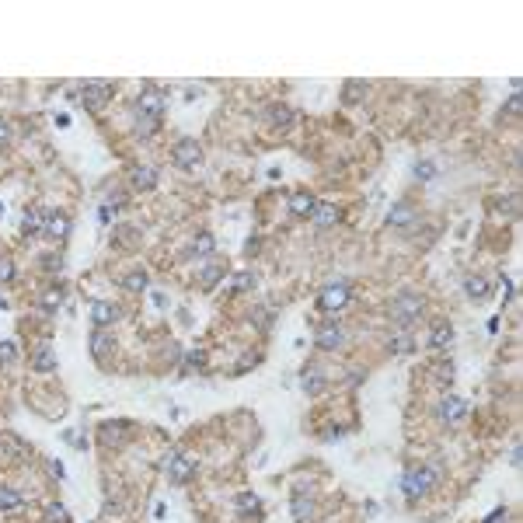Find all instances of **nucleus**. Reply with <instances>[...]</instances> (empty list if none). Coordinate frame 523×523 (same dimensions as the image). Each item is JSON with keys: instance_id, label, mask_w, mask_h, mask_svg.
I'll return each instance as SVG.
<instances>
[{"instance_id": "nucleus-24", "label": "nucleus", "mask_w": 523, "mask_h": 523, "mask_svg": "<svg viewBox=\"0 0 523 523\" xmlns=\"http://www.w3.org/2000/svg\"><path fill=\"white\" fill-rule=\"evenodd\" d=\"M32 370L35 374H56V356H52V349H39L35 356H32Z\"/></svg>"}, {"instance_id": "nucleus-43", "label": "nucleus", "mask_w": 523, "mask_h": 523, "mask_svg": "<svg viewBox=\"0 0 523 523\" xmlns=\"http://www.w3.org/2000/svg\"><path fill=\"white\" fill-rule=\"evenodd\" d=\"M189 366H206V352H189Z\"/></svg>"}, {"instance_id": "nucleus-46", "label": "nucleus", "mask_w": 523, "mask_h": 523, "mask_svg": "<svg viewBox=\"0 0 523 523\" xmlns=\"http://www.w3.org/2000/svg\"><path fill=\"white\" fill-rule=\"evenodd\" d=\"M49 467H52V475H56V478H67V471H63V464H60V460H52Z\"/></svg>"}, {"instance_id": "nucleus-1", "label": "nucleus", "mask_w": 523, "mask_h": 523, "mask_svg": "<svg viewBox=\"0 0 523 523\" xmlns=\"http://www.w3.org/2000/svg\"><path fill=\"white\" fill-rule=\"evenodd\" d=\"M164 94L157 87H147L140 98H136V133H153L157 126H161V116H164Z\"/></svg>"}, {"instance_id": "nucleus-22", "label": "nucleus", "mask_w": 523, "mask_h": 523, "mask_svg": "<svg viewBox=\"0 0 523 523\" xmlns=\"http://www.w3.org/2000/svg\"><path fill=\"white\" fill-rule=\"evenodd\" d=\"M129 293H143L147 286H150V276H147V269H129V273H122V279H119Z\"/></svg>"}, {"instance_id": "nucleus-27", "label": "nucleus", "mask_w": 523, "mask_h": 523, "mask_svg": "<svg viewBox=\"0 0 523 523\" xmlns=\"http://www.w3.org/2000/svg\"><path fill=\"white\" fill-rule=\"evenodd\" d=\"M269 122L276 129H290L293 126V109H290V105H273V109H269Z\"/></svg>"}, {"instance_id": "nucleus-25", "label": "nucleus", "mask_w": 523, "mask_h": 523, "mask_svg": "<svg viewBox=\"0 0 523 523\" xmlns=\"http://www.w3.org/2000/svg\"><path fill=\"white\" fill-rule=\"evenodd\" d=\"M464 293H467L471 300H485V297H489V279L478 276V273L467 276V279H464Z\"/></svg>"}, {"instance_id": "nucleus-6", "label": "nucleus", "mask_w": 523, "mask_h": 523, "mask_svg": "<svg viewBox=\"0 0 523 523\" xmlns=\"http://www.w3.org/2000/svg\"><path fill=\"white\" fill-rule=\"evenodd\" d=\"M81 101H84V109H91V112H101L105 105L112 101V84H98V81L84 84V87H81Z\"/></svg>"}, {"instance_id": "nucleus-30", "label": "nucleus", "mask_w": 523, "mask_h": 523, "mask_svg": "<svg viewBox=\"0 0 523 523\" xmlns=\"http://www.w3.org/2000/svg\"><path fill=\"white\" fill-rule=\"evenodd\" d=\"M258 283V276L251 273V269H244V273H234V283H231V293H244V290H251Z\"/></svg>"}, {"instance_id": "nucleus-42", "label": "nucleus", "mask_w": 523, "mask_h": 523, "mask_svg": "<svg viewBox=\"0 0 523 523\" xmlns=\"http://www.w3.org/2000/svg\"><path fill=\"white\" fill-rule=\"evenodd\" d=\"M8 143H11V122L0 119V147H8Z\"/></svg>"}, {"instance_id": "nucleus-35", "label": "nucleus", "mask_w": 523, "mask_h": 523, "mask_svg": "<svg viewBox=\"0 0 523 523\" xmlns=\"http://www.w3.org/2000/svg\"><path fill=\"white\" fill-rule=\"evenodd\" d=\"M11 279H14V262L8 255H0V286L11 283Z\"/></svg>"}, {"instance_id": "nucleus-21", "label": "nucleus", "mask_w": 523, "mask_h": 523, "mask_svg": "<svg viewBox=\"0 0 523 523\" xmlns=\"http://www.w3.org/2000/svg\"><path fill=\"white\" fill-rule=\"evenodd\" d=\"M217 251V237L209 234V231H199L195 234V241H192V248H189V255H195V258H209Z\"/></svg>"}, {"instance_id": "nucleus-3", "label": "nucleus", "mask_w": 523, "mask_h": 523, "mask_svg": "<svg viewBox=\"0 0 523 523\" xmlns=\"http://www.w3.org/2000/svg\"><path fill=\"white\" fill-rule=\"evenodd\" d=\"M418 314H423V297H418L415 290H401L394 300H391V321L398 325V332H408Z\"/></svg>"}, {"instance_id": "nucleus-14", "label": "nucleus", "mask_w": 523, "mask_h": 523, "mask_svg": "<svg viewBox=\"0 0 523 523\" xmlns=\"http://www.w3.org/2000/svg\"><path fill=\"white\" fill-rule=\"evenodd\" d=\"M314 206H318V199H314L307 189L290 192V213H293V217H310V213H314Z\"/></svg>"}, {"instance_id": "nucleus-13", "label": "nucleus", "mask_w": 523, "mask_h": 523, "mask_svg": "<svg viewBox=\"0 0 523 523\" xmlns=\"http://www.w3.org/2000/svg\"><path fill=\"white\" fill-rule=\"evenodd\" d=\"M300 387H303V394H310V398H314V394H321V391L328 387V377L310 363V366H303V374H300Z\"/></svg>"}, {"instance_id": "nucleus-34", "label": "nucleus", "mask_w": 523, "mask_h": 523, "mask_svg": "<svg viewBox=\"0 0 523 523\" xmlns=\"http://www.w3.org/2000/svg\"><path fill=\"white\" fill-rule=\"evenodd\" d=\"M412 175H415V178H418V182H429V178H433V175H436V164H433V161H418V164H415V171H412Z\"/></svg>"}, {"instance_id": "nucleus-28", "label": "nucleus", "mask_w": 523, "mask_h": 523, "mask_svg": "<svg viewBox=\"0 0 523 523\" xmlns=\"http://www.w3.org/2000/svg\"><path fill=\"white\" fill-rule=\"evenodd\" d=\"M112 241H116L119 248H133V244L140 241V231H136V227H126V224H122V227H116V231H112Z\"/></svg>"}, {"instance_id": "nucleus-37", "label": "nucleus", "mask_w": 523, "mask_h": 523, "mask_svg": "<svg viewBox=\"0 0 523 523\" xmlns=\"http://www.w3.org/2000/svg\"><path fill=\"white\" fill-rule=\"evenodd\" d=\"M14 356H18L14 342H0V363H14Z\"/></svg>"}, {"instance_id": "nucleus-2", "label": "nucleus", "mask_w": 523, "mask_h": 523, "mask_svg": "<svg viewBox=\"0 0 523 523\" xmlns=\"http://www.w3.org/2000/svg\"><path fill=\"white\" fill-rule=\"evenodd\" d=\"M436 467L433 464H418V467H405V475H401V492L408 495V499H423V495H429L433 492V485H436Z\"/></svg>"}, {"instance_id": "nucleus-39", "label": "nucleus", "mask_w": 523, "mask_h": 523, "mask_svg": "<svg viewBox=\"0 0 523 523\" xmlns=\"http://www.w3.org/2000/svg\"><path fill=\"white\" fill-rule=\"evenodd\" d=\"M520 109H523V101H520V94L513 91V94H509V101H506V112H509V116H520Z\"/></svg>"}, {"instance_id": "nucleus-40", "label": "nucleus", "mask_w": 523, "mask_h": 523, "mask_svg": "<svg viewBox=\"0 0 523 523\" xmlns=\"http://www.w3.org/2000/svg\"><path fill=\"white\" fill-rule=\"evenodd\" d=\"M56 307H60V290H56V293H45V297H42V310H56Z\"/></svg>"}, {"instance_id": "nucleus-18", "label": "nucleus", "mask_w": 523, "mask_h": 523, "mask_svg": "<svg viewBox=\"0 0 523 523\" xmlns=\"http://www.w3.org/2000/svg\"><path fill=\"white\" fill-rule=\"evenodd\" d=\"M339 206H332V202H318L314 206V213H310V220H314V227H335L339 224Z\"/></svg>"}, {"instance_id": "nucleus-11", "label": "nucleus", "mask_w": 523, "mask_h": 523, "mask_svg": "<svg viewBox=\"0 0 523 523\" xmlns=\"http://www.w3.org/2000/svg\"><path fill=\"white\" fill-rule=\"evenodd\" d=\"M440 418H443L447 426L464 423V418H467V401H464V398H457V394H447V398H443V405H440Z\"/></svg>"}, {"instance_id": "nucleus-23", "label": "nucleus", "mask_w": 523, "mask_h": 523, "mask_svg": "<svg viewBox=\"0 0 523 523\" xmlns=\"http://www.w3.org/2000/svg\"><path fill=\"white\" fill-rule=\"evenodd\" d=\"M290 506H293V520H297V523H310V520H314V502H310V495L297 492Z\"/></svg>"}, {"instance_id": "nucleus-7", "label": "nucleus", "mask_w": 523, "mask_h": 523, "mask_svg": "<svg viewBox=\"0 0 523 523\" xmlns=\"http://www.w3.org/2000/svg\"><path fill=\"white\" fill-rule=\"evenodd\" d=\"M345 303H349V283H345V279L325 286L321 297H318V307H321V310H342Z\"/></svg>"}, {"instance_id": "nucleus-10", "label": "nucleus", "mask_w": 523, "mask_h": 523, "mask_svg": "<svg viewBox=\"0 0 523 523\" xmlns=\"http://www.w3.org/2000/svg\"><path fill=\"white\" fill-rule=\"evenodd\" d=\"M116 321H119V307L112 300H94L91 303V325L94 328H109Z\"/></svg>"}, {"instance_id": "nucleus-41", "label": "nucleus", "mask_w": 523, "mask_h": 523, "mask_svg": "<svg viewBox=\"0 0 523 523\" xmlns=\"http://www.w3.org/2000/svg\"><path fill=\"white\" fill-rule=\"evenodd\" d=\"M408 349H412V339H408V335H401V339L391 342V352H408Z\"/></svg>"}, {"instance_id": "nucleus-19", "label": "nucleus", "mask_w": 523, "mask_h": 523, "mask_svg": "<svg viewBox=\"0 0 523 523\" xmlns=\"http://www.w3.org/2000/svg\"><path fill=\"white\" fill-rule=\"evenodd\" d=\"M453 339H457L453 325H433V332H429V349L443 352V349H450V345H453Z\"/></svg>"}, {"instance_id": "nucleus-20", "label": "nucleus", "mask_w": 523, "mask_h": 523, "mask_svg": "<svg viewBox=\"0 0 523 523\" xmlns=\"http://www.w3.org/2000/svg\"><path fill=\"white\" fill-rule=\"evenodd\" d=\"M224 276H227V262H209V266L199 273V283H202V290H213Z\"/></svg>"}, {"instance_id": "nucleus-33", "label": "nucleus", "mask_w": 523, "mask_h": 523, "mask_svg": "<svg viewBox=\"0 0 523 523\" xmlns=\"http://www.w3.org/2000/svg\"><path fill=\"white\" fill-rule=\"evenodd\" d=\"M359 94H366V84H359V81H349V84H345V91H342V101H345V105H352Z\"/></svg>"}, {"instance_id": "nucleus-29", "label": "nucleus", "mask_w": 523, "mask_h": 523, "mask_svg": "<svg viewBox=\"0 0 523 523\" xmlns=\"http://www.w3.org/2000/svg\"><path fill=\"white\" fill-rule=\"evenodd\" d=\"M42 209H25V220H21V234H39L42 231Z\"/></svg>"}, {"instance_id": "nucleus-47", "label": "nucleus", "mask_w": 523, "mask_h": 523, "mask_svg": "<svg viewBox=\"0 0 523 523\" xmlns=\"http://www.w3.org/2000/svg\"><path fill=\"white\" fill-rule=\"evenodd\" d=\"M0 310H8V300H4V293H0Z\"/></svg>"}, {"instance_id": "nucleus-16", "label": "nucleus", "mask_w": 523, "mask_h": 523, "mask_svg": "<svg viewBox=\"0 0 523 523\" xmlns=\"http://www.w3.org/2000/svg\"><path fill=\"white\" fill-rule=\"evenodd\" d=\"M42 231H45L49 237L63 241V237L70 234V220H67V213H45V217H42Z\"/></svg>"}, {"instance_id": "nucleus-17", "label": "nucleus", "mask_w": 523, "mask_h": 523, "mask_svg": "<svg viewBox=\"0 0 523 523\" xmlns=\"http://www.w3.org/2000/svg\"><path fill=\"white\" fill-rule=\"evenodd\" d=\"M129 182H133V189L150 192V189H157V168H150V164H136V168H133V175H129Z\"/></svg>"}, {"instance_id": "nucleus-36", "label": "nucleus", "mask_w": 523, "mask_h": 523, "mask_svg": "<svg viewBox=\"0 0 523 523\" xmlns=\"http://www.w3.org/2000/svg\"><path fill=\"white\" fill-rule=\"evenodd\" d=\"M63 440H67V443H70L74 450H87V433H81V429H70V433H67Z\"/></svg>"}, {"instance_id": "nucleus-15", "label": "nucleus", "mask_w": 523, "mask_h": 523, "mask_svg": "<svg viewBox=\"0 0 523 523\" xmlns=\"http://www.w3.org/2000/svg\"><path fill=\"white\" fill-rule=\"evenodd\" d=\"M112 349H116V339H112L109 328H94V332H91V356H94V359H105Z\"/></svg>"}, {"instance_id": "nucleus-31", "label": "nucleus", "mask_w": 523, "mask_h": 523, "mask_svg": "<svg viewBox=\"0 0 523 523\" xmlns=\"http://www.w3.org/2000/svg\"><path fill=\"white\" fill-rule=\"evenodd\" d=\"M45 520H49V523H70V513H67L63 502H52V506L45 509Z\"/></svg>"}, {"instance_id": "nucleus-8", "label": "nucleus", "mask_w": 523, "mask_h": 523, "mask_svg": "<svg viewBox=\"0 0 523 523\" xmlns=\"http://www.w3.org/2000/svg\"><path fill=\"white\" fill-rule=\"evenodd\" d=\"M342 342H345V328H342L339 321L321 325V328H318V335H314V345H318L321 352H335Z\"/></svg>"}, {"instance_id": "nucleus-26", "label": "nucleus", "mask_w": 523, "mask_h": 523, "mask_svg": "<svg viewBox=\"0 0 523 523\" xmlns=\"http://www.w3.org/2000/svg\"><path fill=\"white\" fill-rule=\"evenodd\" d=\"M234 506H237L241 516H258V513H262V499H258L255 492H241V495L234 499Z\"/></svg>"}, {"instance_id": "nucleus-32", "label": "nucleus", "mask_w": 523, "mask_h": 523, "mask_svg": "<svg viewBox=\"0 0 523 523\" xmlns=\"http://www.w3.org/2000/svg\"><path fill=\"white\" fill-rule=\"evenodd\" d=\"M25 499H21V492H14V489H0V509H18Z\"/></svg>"}, {"instance_id": "nucleus-4", "label": "nucleus", "mask_w": 523, "mask_h": 523, "mask_svg": "<svg viewBox=\"0 0 523 523\" xmlns=\"http://www.w3.org/2000/svg\"><path fill=\"white\" fill-rule=\"evenodd\" d=\"M202 147L195 143V140H178L175 147H171V161H175V168H182V171H192V168H199L202 164Z\"/></svg>"}, {"instance_id": "nucleus-12", "label": "nucleus", "mask_w": 523, "mask_h": 523, "mask_svg": "<svg viewBox=\"0 0 523 523\" xmlns=\"http://www.w3.org/2000/svg\"><path fill=\"white\" fill-rule=\"evenodd\" d=\"M129 433H133V423H126V418H116V423H101V429H98V436L109 443V447H112V443H116V447L126 443Z\"/></svg>"}, {"instance_id": "nucleus-5", "label": "nucleus", "mask_w": 523, "mask_h": 523, "mask_svg": "<svg viewBox=\"0 0 523 523\" xmlns=\"http://www.w3.org/2000/svg\"><path fill=\"white\" fill-rule=\"evenodd\" d=\"M164 471H168V482H175V485H185V482L195 475V460H192L185 450H175V453H168V460H164Z\"/></svg>"}, {"instance_id": "nucleus-48", "label": "nucleus", "mask_w": 523, "mask_h": 523, "mask_svg": "<svg viewBox=\"0 0 523 523\" xmlns=\"http://www.w3.org/2000/svg\"><path fill=\"white\" fill-rule=\"evenodd\" d=\"M0 217H4V202H0Z\"/></svg>"}, {"instance_id": "nucleus-9", "label": "nucleus", "mask_w": 523, "mask_h": 523, "mask_svg": "<svg viewBox=\"0 0 523 523\" xmlns=\"http://www.w3.org/2000/svg\"><path fill=\"white\" fill-rule=\"evenodd\" d=\"M418 220V206L412 202V199H398L394 206H391V213H387V224L391 227H412Z\"/></svg>"}, {"instance_id": "nucleus-45", "label": "nucleus", "mask_w": 523, "mask_h": 523, "mask_svg": "<svg viewBox=\"0 0 523 523\" xmlns=\"http://www.w3.org/2000/svg\"><path fill=\"white\" fill-rule=\"evenodd\" d=\"M509 464H513V467H520V443H513V450H509Z\"/></svg>"}, {"instance_id": "nucleus-44", "label": "nucleus", "mask_w": 523, "mask_h": 523, "mask_svg": "<svg viewBox=\"0 0 523 523\" xmlns=\"http://www.w3.org/2000/svg\"><path fill=\"white\" fill-rule=\"evenodd\" d=\"M499 520H506V506H499L495 513H489V516H485V523H499Z\"/></svg>"}, {"instance_id": "nucleus-38", "label": "nucleus", "mask_w": 523, "mask_h": 523, "mask_svg": "<svg viewBox=\"0 0 523 523\" xmlns=\"http://www.w3.org/2000/svg\"><path fill=\"white\" fill-rule=\"evenodd\" d=\"M112 217H116V209H112L109 202H101V209H98V220H101V227H109V224H112Z\"/></svg>"}]
</instances>
